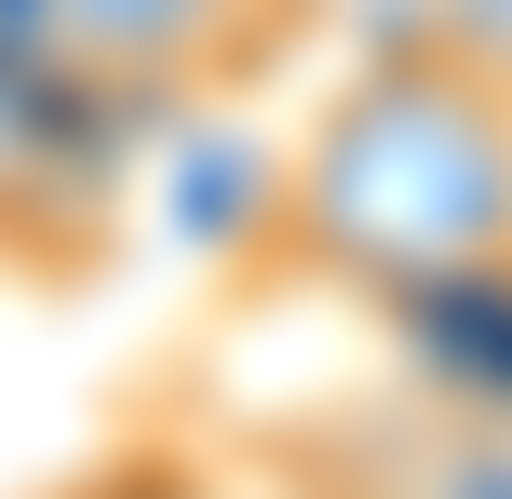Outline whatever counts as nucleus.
<instances>
[{
  "mask_svg": "<svg viewBox=\"0 0 512 499\" xmlns=\"http://www.w3.org/2000/svg\"><path fill=\"white\" fill-rule=\"evenodd\" d=\"M512 270V81L459 41H391L351 95L310 108L256 216V284H324L364 311H418Z\"/></svg>",
  "mask_w": 512,
  "mask_h": 499,
  "instance_id": "f257e3e1",
  "label": "nucleus"
},
{
  "mask_svg": "<svg viewBox=\"0 0 512 499\" xmlns=\"http://www.w3.org/2000/svg\"><path fill=\"white\" fill-rule=\"evenodd\" d=\"M122 108H95L41 41H0V270L95 284L122 243Z\"/></svg>",
  "mask_w": 512,
  "mask_h": 499,
  "instance_id": "f03ea898",
  "label": "nucleus"
},
{
  "mask_svg": "<svg viewBox=\"0 0 512 499\" xmlns=\"http://www.w3.org/2000/svg\"><path fill=\"white\" fill-rule=\"evenodd\" d=\"M324 0H27V41L81 81L95 108L149 122V108H203L270 81L310 41Z\"/></svg>",
  "mask_w": 512,
  "mask_h": 499,
  "instance_id": "7ed1b4c3",
  "label": "nucleus"
},
{
  "mask_svg": "<svg viewBox=\"0 0 512 499\" xmlns=\"http://www.w3.org/2000/svg\"><path fill=\"white\" fill-rule=\"evenodd\" d=\"M337 499H512V432L499 419H432V432H405V446L351 459Z\"/></svg>",
  "mask_w": 512,
  "mask_h": 499,
  "instance_id": "20e7f679",
  "label": "nucleus"
},
{
  "mask_svg": "<svg viewBox=\"0 0 512 499\" xmlns=\"http://www.w3.org/2000/svg\"><path fill=\"white\" fill-rule=\"evenodd\" d=\"M432 41H459V54H486V68L512 81V0H432Z\"/></svg>",
  "mask_w": 512,
  "mask_h": 499,
  "instance_id": "39448f33",
  "label": "nucleus"
}]
</instances>
